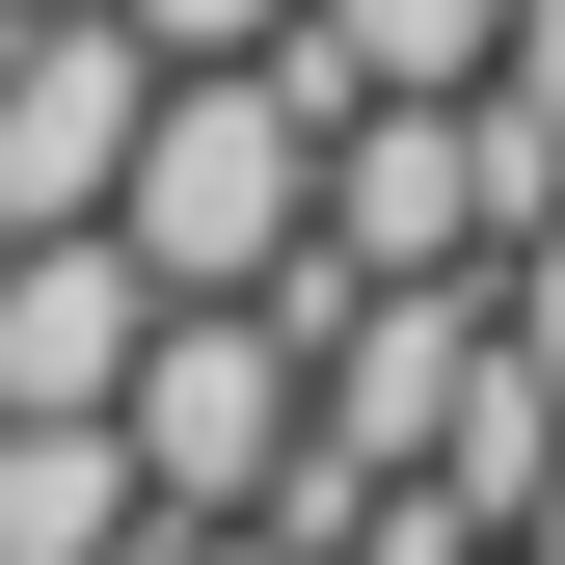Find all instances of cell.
Instances as JSON below:
<instances>
[{"label":"cell","instance_id":"3957f363","mask_svg":"<svg viewBox=\"0 0 565 565\" xmlns=\"http://www.w3.org/2000/svg\"><path fill=\"white\" fill-rule=\"evenodd\" d=\"M162 135V28L135 0H0V216H108Z\"/></svg>","mask_w":565,"mask_h":565},{"label":"cell","instance_id":"6da1fadb","mask_svg":"<svg viewBox=\"0 0 565 565\" xmlns=\"http://www.w3.org/2000/svg\"><path fill=\"white\" fill-rule=\"evenodd\" d=\"M323 135H350V82L297 28H269V54H162V135H135L108 216L162 243L189 297H269V269H323Z\"/></svg>","mask_w":565,"mask_h":565},{"label":"cell","instance_id":"8992f818","mask_svg":"<svg viewBox=\"0 0 565 565\" xmlns=\"http://www.w3.org/2000/svg\"><path fill=\"white\" fill-rule=\"evenodd\" d=\"M484 135H512V243L565 216V0H512V82H484Z\"/></svg>","mask_w":565,"mask_h":565},{"label":"cell","instance_id":"9c48e42d","mask_svg":"<svg viewBox=\"0 0 565 565\" xmlns=\"http://www.w3.org/2000/svg\"><path fill=\"white\" fill-rule=\"evenodd\" d=\"M512 350H539V377H565V216L512 243Z\"/></svg>","mask_w":565,"mask_h":565},{"label":"cell","instance_id":"5b68a950","mask_svg":"<svg viewBox=\"0 0 565 565\" xmlns=\"http://www.w3.org/2000/svg\"><path fill=\"white\" fill-rule=\"evenodd\" d=\"M323 82H512V0H297Z\"/></svg>","mask_w":565,"mask_h":565},{"label":"cell","instance_id":"7a4b0ae2","mask_svg":"<svg viewBox=\"0 0 565 565\" xmlns=\"http://www.w3.org/2000/svg\"><path fill=\"white\" fill-rule=\"evenodd\" d=\"M135 458H162V512H269V484L323 458V323H297V297H162Z\"/></svg>","mask_w":565,"mask_h":565},{"label":"cell","instance_id":"277c9868","mask_svg":"<svg viewBox=\"0 0 565 565\" xmlns=\"http://www.w3.org/2000/svg\"><path fill=\"white\" fill-rule=\"evenodd\" d=\"M162 297H189V269L135 216H0V404H135Z\"/></svg>","mask_w":565,"mask_h":565},{"label":"cell","instance_id":"ba28073f","mask_svg":"<svg viewBox=\"0 0 565 565\" xmlns=\"http://www.w3.org/2000/svg\"><path fill=\"white\" fill-rule=\"evenodd\" d=\"M135 28H162V54H269L297 0H135Z\"/></svg>","mask_w":565,"mask_h":565},{"label":"cell","instance_id":"30bf717a","mask_svg":"<svg viewBox=\"0 0 565 565\" xmlns=\"http://www.w3.org/2000/svg\"><path fill=\"white\" fill-rule=\"evenodd\" d=\"M512 539H539V565H565V484H539V512H512Z\"/></svg>","mask_w":565,"mask_h":565},{"label":"cell","instance_id":"52a82bcc","mask_svg":"<svg viewBox=\"0 0 565 565\" xmlns=\"http://www.w3.org/2000/svg\"><path fill=\"white\" fill-rule=\"evenodd\" d=\"M323 565H512V512H484V484H431V458H404V484H377V512H350V539H323Z\"/></svg>","mask_w":565,"mask_h":565},{"label":"cell","instance_id":"8fae6325","mask_svg":"<svg viewBox=\"0 0 565 565\" xmlns=\"http://www.w3.org/2000/svg\"><path fill=\"white\" fill-rule=\"evenodd\" d=\"M512 565H539V539H512Z\"/></svg>","mask_w":565,"mask_h":565}]
</instances>
